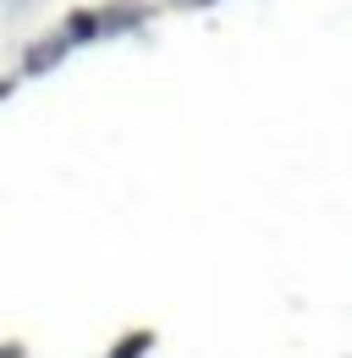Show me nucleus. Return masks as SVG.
<instances>
[{
    "mask_svg": "<svg viewBox=\"0 0 352 358\" xmlns=\"http://www.w3.org/2000/svg\"><path fill=\"white\" fill-rule=\"evenodd\" d=\"M143 348H149V336H132V342H127V348H122V353H116V358H138V353H143Z\"/></svg>",
    "mask_w": 352,
    "mask_h": 358,
    "instance_id": "obj_1",
    "label": "nucleus"
}]
</instances>
